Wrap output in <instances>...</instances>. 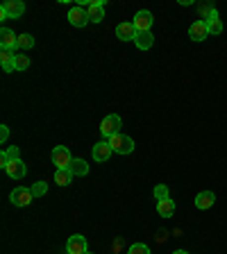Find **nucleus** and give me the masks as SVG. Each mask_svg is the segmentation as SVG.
<instances>
[{
	"label": "nucleus",
	"instance_id": "1",
	"mask_svg": "<svg viewBox=\"0 0 227 254\" xmlns=\"http://www.w3.org/2000/svg\"><path fill=\"white\" fill-rule=\"evenodd\" d=\"M25 14V5L21 0H5L0 7V21H9V18H21Z\"/></svg>",
	"mask_w": 227,
	"mask_h": 254
},
{
	"label": "nucleus",
	"instance_id": "2",
	"mask_svg": "<svg viewBox=\"0 0 227 254\" xmlns=\"http://www.w3.org/2000/svg\"><path fill=\"white\" fill-rule=\"evenodd\" d=\"M121 127H123L121 116H118V114H109V116L102 118V123H100V132H102V136H105L107 141H109L111 136L121 134Z\"/></svg>",
	"mask_w": 227,
	"mask_h": 254
},
{
	"label": "nucleus",
	"instance_id": "3",
	"mask_svg": "<svg viewBox=\"0 0 227 254\" xmlns=\"http://www.w3.org/2000/svg\"><path fill=\"white\" fill-rule=\"evenodd\" d=\"M109 145L116 154H132L134 152V138L127 136V134H123V132L116 134V136H111Z\"/></svg>",
	"mask_w": 227,
	"mask_h": 254
},
{
	"label": "nucleus",
	"instance_id": "4",
	"mask_svg": "<svg viewBox=\"0 0 227 254\" xmlns=\"http://www.w3.org/2000/svg\"><path fill=\"white\" fill-rule=\"evenodd\" d=\"M9 200L14 206H27V204H32L34 195H32V189H27V186H16L9 193Z\"/></svg>",
	"mask_w": 227,
	"mask_h": 254
},
{
	"label": "nucleus",
	"instance_id": "5",
	"mask_svg": "<svg viewBox=\"0 0 227 254\" xmlns=\"http://www.w3.org/2000/svg\"><path fill=\"white\" fill-rule=\"evenodd\" d=\"M53 164L57 166V168H71V164H73L71 150L64 148V145H55L53 148Z\"/></svg>",
	"mask_w": 227,
	"mask_h": 254
},
{
	"label": "nucleus",
	"instance_id": "6",
	"mask_svg": "<svg viewBox=\"0 0 227 254\" xmlns=\"http://www.w3.org/2000/svg\"><path fill=\"white\" fill-rule=\"evenodd\" d=\"M89 252V245H86V238L82 234H73L69 236V243H66V254H86Z\"/></svg>",
	"mask_w": 227,
	"mask_h": 254
},
{
	"label": "nucleus",
	"instance_id": "7",
	"mask_svg": "<svg viewBox=\"0 0 227 254\" xmlns=\"http://www.w3.org/2000/svg\"><path fill=\"white\" fill-rule=\"evenodd\" d=\"M69 23H71L73 27H84L86 23H91V21H89V14H86V7L75 5L73 9L69 11Z\"/></svg>",
	"mask_w": 227,
	"mask_h": 254
},
{
	"label": "nucleus",
	"instance_id": "8",
	"mask_svg": "<svg viewBox=\"0 0 227 254\" xmlns=\"http://www.w3.org/2000/svg\"><path fill=\"white\" fill-rule=\"evenodd\" d=\"M132 23H134V27H137V32H150L154 18H152V14H150L148 9H141V11H137V14H134V21Z\"/></svg>",
	"mask_w": 227,
	"mask_h": 254
},
{
	"label": "nucleus",
	"instance_id": "9",
	"mask_svg": "<svg viewBox=\"0 0 227 254\" xmlns=\"http://www.w3.org/2000/svg\"><path fill=\"white\" fill-rule=\"evenodd\" d=\"M0 46H2V50L16 53V50H18V34H14V30L2 27V30H0Z\"/></svg>",
	"mask_w": 227,
	"mask_h": 254
},
{
	"label": "nucleus",
	"instance_id": "10",
	"mask_svg": "<svg viewBox=\"0 0 227 254\" xmlns=\"http://www.w3.org/2000/svg\"><path fill=\"white\" fill-rule=\"evenodd\" d=\"M91 23H102L105 21V0H91V5L86 7Z\"/></svg>",
	"mask_w": 227,
	"mask_h": 254
},
{
	"label": "nucleus",
	"instance_id": "11",
	"mask_svg": "<svg viewBox=\"0 0 227 254\" xmlns=\"http://www.w3.org/2000/svg\"><path fill=\"white\" fill-rule=\"evenodd\" d=\"M114 154V150H111L109 141H100L93 145V159L98 161V164H105V161H109V157Z\"/></svg>",
	"mask_w": 227,
	"mask_h": 254
},
{
	"label": "nucleus",
	"instance_id": "12",
	"mask_svg": "<svg viewBox=\"0 0 227 254\" xmlns=\"http://www.w3.org/2000/svg\"><path fill=\"white\" fill-rule=\"evenodd\" d=\"M189 37L191 41H205L207 37H209V27H207V21H196L193 25L189 27Z\"/></svg>",
	"mask_w": 227,
	"mask_h": 254
},
{
	"label": "nucleus",
	"instance_id": "13",
	"mask_svg": "<svg viewBox=\"0 0 227 254\" xmlns=\"http://www.w3.org/2000/svg\"><path fill=\"white\" fill-rule=\"evenodd\" d=\"M5 173L9 175L11 180H23V177L27 175V168H25V164H23V159H14V161L7 164Z\"/></svg>",
	"mask_w": 227,
	"mask_h": 254
},
{
	"label": "nucleus",
	"instance_id": "14",
	"mask_svg": "<svg viewBox=\"0 0 227 254\" xmlns=\"http://www.w3.org/2000/svg\"><path fill=\"white\" fill-rule=\"evenodd\" d=\"M116 37L121 39V41H134V37H137V27H134V23H118L116 25Z\"/></svg>",
	"mask_w": 227,
	"mask_h": 254
},
{
	"label": "nucleus",
	"instance_id": "15",
	"mask_svg": "<svg viewBox=\"0 0 227 254\" xmlns=\"http://www.w3.org/2000/svg\"><path fill=\"white\" fill-rule=\"evenodd\" d=\"M214 202H216V195H214V190H202L196 195V209L205 211V209H212Z\"/></svg>",
	"mask_w": 227,
	"mask_h": 254
},
{
	"label": "nucleus",
	"instance_id": "16",
	"mask_svg": "<svg viewBox=\"0 0 227 254\" xmlns=\"http://www.w3.org/2000/svg\"><path fill=\"white\" fill-rule=\"evenodd\" d=\"M14 159H21V150H18V145H9L7 150H2V152H0V168L5 170L7 164H9V161H14Z\"/></svg>",
	"mask_w": 227,
	"mask_h": 254
},
{
	"label": "nucleus",
	"instance_id": "17",
	"mask_svg": "<svg viewBox=\"0 0 227 254\" xmlns=\"http://www.w3.org/2000/svg\"><path fill=\"white\" fill-rule=\"evenodd\" d=\"M134 43H137L139 50H150V48L154 46L152 32H137V37H134Z\"/></svg>",
	"mask_w": 227,
	"mask_h": 254
},
{
	"label": "nucleus",
	"instance_id": "18",
	"mask_svg": "<svg viewBox=\"0 0 227 254\" xmlns=\"http://www.w3.org/2000/svg\"><path fill=\"white\" fill-rule=\"evenodd\" d=\"M207 27H209V34H214V37H218L223 32V23H221V18H218L216 9H212L209 16H207Z\"/></svg>",
	"mask_w": 227,
	"mask_h": 254
},
{
	"label": "nucleus",
	"instance_id": "19",
	"mask_svg": "<svg viewBox=\"0 0 227 254\" xmlns=\"http://www.w3.org/2000/svg\"><path fill=\"white\" fill-rule=\"evenodd\" d=\"M73 177H75V175L71 173L69 168H57V170H55L53 182H55L57 186H69L71 182H73Z\"/></svg>",
	"mask_w": 227,
	"mask_h": 254
},
{
	"label": "nucleus",
	"instance_id": "20",
	"mask_svg": "<svg viewBox=\"0 0 227 254\" xmlns=\"http://www.w3.org/2000/svg\"><path fill=\"white\" fill-rule=\"evenodd\" d=\"M157 213L161 218H170L175 213V202L170 200V197H166V200H157Z\"/></svg>",
	"mask_w": 227,
	"mask_h": 254
},
{
	"label": "nucleus",
	"instance_id": "21",
	"mask_svg": "<svg viewBox=\"0 0 227 254\" xmlns=\"http://www.w3.org/2000/svg\"><path fill=\"white\" fill-rule=\"evenodd\" d=\"M71 173L77 175V177H84V175H89V164H86L84 159H73V164H71Z\"/></svg>",
	"mask_w": 227,
	"mask_h": 254
},
{
	"label": "nucleus",
	"instance_id": "22",
	"mask_svg": "<svg viewBox=\"0 0 227 254\" xmlns=\"http://www.w3.org/2000/svg\"><path fill=\"white\" fill-rule=\"evenodd\" d=\"M18 48H23V50L34 48V37L32 34H18Z\"/></svg>",
	"mask_w": 227,
	"mask_h": 254
},
{
	"label": "nucleus",
	"instance_id": "23",
	"mask_svg": "<svg viewBox=\"0 0 227 254\" xmlns=\"http://www.w3.org/2000/svg\"><path fill=\"white\" fill-rule=\"evenodd\" d=\"M14 64H16V70H27L30 68V57L27 55H16Z\"/></svg>",
	"mask_w": 227,
	"mask_h": 254
},
{
	"label": "nucleus",
	"instance_id": "24",
	"mask_svg": "<svg viewBox=\"0 0 227 254\" xmlns=\"http://www.w3.org/2000/svg\"><path fill=\"white\" fill-rule=\"evenodd\" d=\"M46 190H48V184H46V182H34V184H32V195H34V197L46 195Z\"/></svg>",
	"mask_w": 227,
	"mask_h": 254
},
{
	"label": "nucleus",
	"instance_id": "25",
	"mask_svg": "<svg viewBox=\"0 0 227 254\" xmlns=\"http://www.w3.org/2000/svg\"><path fill=\"white\" fill-rule=\"evenodd\" d=\"M127 254H150V248L146 243H134V245H130Z\"/></svg>",
	"mask_w": 227,
	"mask_h": 254
},
{
	"label": "nucleus",
	"instance_id": "26",
	"mask_svg": "<svg viewBox=\"0 0 227 254\" xmlns=\"http://www.w3.org/2000/svg\"><path fill=\"white\" fill-rule=\"evenodd\" d=\"M154 197H157V200H166V197H170L168 195V186H166V184L154 186Z\"/></svg>",
	"mask_w": 227,
	"mask_h": 254
},
{
	"label": "nucleus",
	"instance_id": "27",
	"mask_svg": "<svg viewBox=\"0 0 227 254\" xmlns=\"http://www.w3.org/2000/svg\"><path fill=\"white\" fill-rule=\"evenodd\" d=\"M16 59V55L11 53V50H0V64L5 66V64H11Z\"/></svg>",
	"mask_w": 227,
	"mask_h": 254
},
{
	"label": "nucleus",
	"instance_id": "28",
	"mask_svg": "<svg viewBox=\"0 0 227 254\" xmlns=\"http://www.w3.org/2000/svg\"><path fill=\"white\" fill-rule=\"evenodd\" d=\"M7 138H9V127H7V125H0V143L5 145Z\"/></svg>",
	"mask_w": 227,
	"mask_h": 254
},
{
	"label": "nucleus",
	"instance_id": "29",
	"mask_svg": "<svg viewBox=\"0 0 227 254\" xmlns=\"http://www.w3.org/2000/svg\"><path fill=\"white\" fill-rule=\"evenodd\" d=\"M173 254H189V252H186V250H175Z\"/></svg>",
	"mask_w": 227,
	"mask_h": 254
},
{
	"label": "nucleus",
	"instance_id": "30",
	"mask_svg": "<svg viewBox=\"0 0 227 254\" xmlns=\"http://www.w3.org/2000/svg\"><path fill=\"white\" fill-rule=\"evenodd\" d=\"M86 254H91V252H86Z\"/></svg>",
	"mask_w": 227,
	"mask_h": 254
}]
</instances>
